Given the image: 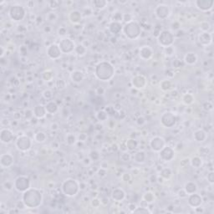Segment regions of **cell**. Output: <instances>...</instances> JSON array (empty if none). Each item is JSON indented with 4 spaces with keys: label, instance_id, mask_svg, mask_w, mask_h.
Returning a JSON list of instances; mask_svg holds the SVG:
<instances>
[{
    "label": "cell",
    "instance_id": "8d00e7d4",
    "mask_svg": "<svg viewBox=\"0 0 214 214\" xmlns=\"http://www.w3.org/2000/svg\"><path fill=\"white\" fill-rule=\"evenodd\" d=\"M59 5V2L58 1H51L49 2V6L51 9H57Z\"/></svg>",
    "mask_w": 214,
    "mask_h": 214
},
{
    "label": "cell",
    "instance_id": "5bb4252c",
    "mask_svg": "<svg viewBox=\"0 0 214 214\" xmlns=\"http://www.w3.org/2000/svg\"><path fill=\"white\" fill-rule=\"evenodd\" d=\"M156 13V15L160 19H165L169 14V9H168L167 6L160 5L157 7Z\"/></svg>",
    "mask_w": 214,
    "mask_h": 214
},
{
    "label": "cell",
    "instance_id": "836d02e7",
    "mask_svg": "<svg viewBox=\"0 0 214 214\" xmlns=\"http://www.w3.org/2000/svg\"><path fill=\"white\" fill-rule=\"evenodd\" d=\"M193 165L195 167H199L202 165V160H200L198 157H195L193 159Z\"/></svg>",
    "mask_w": 214,
    "mask_h": 214
},
{
    "label": "cell",
    "instance_id": "d590c367",
    "mask_svg": "<svg viewBox=\"0 0 214 214\" xmlns=\"http://www.w3.org/2000/svg\"><path fill=\"white\" fill-rule=\"evenodd\" d=\"M170 175H171L170 169H164L163 171H161V176L163 177H165V178H168V177H170Z\"/></svg>",
    "mask_w": 214,
    "mask_h": 214
},
{
    "label": "cell",
    "instance_id": "74e56055",
    "mask_svg": "<svg viewBox=\"0 0 214 214\" xmlns=\"http://www.w3.org/2000/svg\"><path fill=\"white\" fill-rule=\"evenodd\" d=\"M75 136H73V135H69L68 136V137H67V142L69 143V144H73L74 142H75Z\"/></svg>",
    "mask_w": 214,
    "mask_h": 214
},
{
    "label": "cell",
    "instance_id": "30bf717a",
    "mask_svg": "<svg viewBox=\"0 0 214 214\" xmlns=\"http://www.w3.org/2000/svg\"><path fill=\"white\" fill-rule=\"evenodd\" d=\"M17 146L22 151H27L30 147V140L27 136H21L17 141Z\"/></svg>",
    "mask_w": 214,
    "mask_h": 214
},
{
    "label": "cell",
    "instance_id": "b9f144b4",
    "mask_svg": "<svg viewBox=\"0 0 214 214\" xmlns=\"http://www.w3.org/2000/svg\"><path fill=\"white\" fill-rule=\"evenodd\" d=\"M124 20L126 22H130L131 20V16L130 14H126L124 15Z\"/></svg>",
    "mask_w": 214,
    "mask_h": 214
},
{
    "label": "cell",
    "instance_id": "277c9868",
    "mask_svg": "<svg viewBox=\"0 0 214 214\" xmlns=\"http://www.w3.org/2000/svg\"><path fill=\"white\" fill-rule=\"evenodd\" d=\"M63 190H64V193L68 196L75 195L78 192V184L74 180H68L67 182L64 183Z\"/></svg>",
    "mask_w": 214,
    "mask_h": 214
},
{
    "label": "cell",
    "instance_id": "1f68e13d",
    "mask_svg": "<svg viewBox=\"0 0 214 214\" xmlns=\"http://www.w3.org/2000/svg\"><path fill=\"white\" fill-rule=\"evenodd\" d=\"M145 159V155L143 152H138L136 156H135V160H136L137 162H142Z\"/></svg>",
    "mask_w": 214,
    "mask_h": 214
},
{
    "label": "cell",
    "instance_id": "52a82bcc",
    "mask_svg": "<svg viewBox=\"0 0 214 214\" xmlns=\"http://www.w3.org/2000/svg\"><path fill=\"white\" fill-rule=\"evenodd\" d=\"M159 42L163 46H168L173 42V36L169 31H163L159 35Z\"/></svg>",
    "mask_w": 214,
    "mask_h": 214
},
{
    "label": "cell",
    "instance_id": "d4e9b609",
    "mask_svg": "<svg viewBox=\"0 0 214 214\" xmlns=\"http://www.w3.org/2000/svg\"><path fill=\"white\" fill-rule=\"evenodd\" d=\"M83 77H84V75L80 71H75V72L72 73V80L75 81V82L81 81L83 80Z\"/></svg>",
    "mask_w": 214,
    "mask_h": 214
},
{
    "label": "cell",
    "instance_id": "6da1fadb",
    "mask_svg": "<svg viewBox=\"0 0 214 214\" xmlns=\"http://www.w3.org/2000/svg\"><path fill=\"white\" fill-rule=\"evenodd\" d=\"M41 194L37 190H29L24 194V203L29 208H36L41 203Z\"/></svg>",
    "mask_w": 214,
    "mask_h": 214
},
{
    "label": "cell",
    "instance_id": "ffe728a7",
    "mask_svg": "<svg viewBox=\"0 0 214 214\" xmlns=\"http://www.w3.org/2000/svg\"><path fill=\"white\" fill-rule=\"evenodd\" d=\"M141 57L142 58H144V59H149L151 56V50L150 49V48H148V47H143V48H141Z\"/></svg>",
    "mask_w": 214,
    "mask_h": 214
},
{
    "label": "cell",
    "instance_id": "d6a6232c",
    "mask_svg": "<svg viewBox=\"0 0 214 214\" xmlns=\"http://www.w3.org/2000/svg\"><path fill=\"white\" fill-rule=\"evenodd\" d=\"M126 146H127V148L129 150H133V149H135L136 147V142L134 140H130L127 142Z\"/></svg>",
    "mask_w": 214,
    "mask_h": 214
},
{
    "label": "cell",
    "instance_id": "44dd1931",
    "mask_svg": "<svg viewBox=\"0 0 214 214\" xmlns=\"http://www.w3.org/2000/svg\"><path fill=\"white\" fill-rule=\"evenodd\" d=\"M34 115L37 117H44L45 115V109L42 106H37L34 108Z\"/></svg>",
    "mask_w": 214,
    "mask_h": 214
},
{
    "label": "cell",
    "instance_id": "5b68a950",
    "mask_svg": "<svg viewBox=\"0 0 214 214\" xmlns=\"http://www.w3.org/2000/svg\"><path fill=\"white\" fill-rule=\"evenodd\" d=\"M10 16L13 19L19 21L24 16V9L21 6H13L10 9Z\"/></svg>",
    "mask_w": 214,
    "mask_h": 214
},
{
    "label": "cell",
    "instance_id": "7c38bea8",
    "mask_svg": "<svg viewBox=\"0 0 214 214\" xmlns=\"http://www.w3.org/2000/svg\"><path fill=\"white\" fill-rule=\"evenodd\" d=\"M198 7L202 10H208L213 5V0H198L196 2Z\"/></svg>",
    "mask_w": 214,
    "mask_h": 214
},
{
    "label": "cell",
    "instance_id": "7bdbcfd3",
    "mask_svg": "<svg viewBox=\"0 0 214 214\" xmlns=\"http://www.w3.org/2000/svg\"><path fill=\"white\" fill-rule=\"evenodd\" d=\"M65 34H66V29H65L64 28H61V29H59V35H64Z\"/></svg>",
    "mask_w": 214,
    "mask_h": 214
},
{
    "label": "cell",
    "instance_id": "60d3db41",
    "mask_svg": "<svg viewBox=\"0 0 214 214\" xmlns=\"http://www.w3.org/2000/svg\"><path fill=\"white\" fill-rule=\"evenodd\" d=\"M166 53L168 55H171L173 54V49H172V48L171 47H167L166 49Z\"/></svg>",
    "mask_w": 214,
    "mask_h": 214
},
{
    "label": "cell",
    "instance_id": "e0dca14e",
    "mask_svg": "<svg viewBox=\"0 0 214 214\" xmlns=\"http://www.w3.org/2000/svg\"><path fill=\"white\" fill-rule=\"evenodd\" d=\"M202 203V198L197 194H193L189 198V204L193 207H198Z\"/></svg>",
    "mask_w": 214,
    "mask_h": 214
},
{
    "label": "cell",
    "instance_id": "8992f818",
    "mask_svg": "<svg viewBox=\"0 0 214 214\" xmlns=\"http://www.w3.org/2000/svg\"><path fill=\"white\" fill-rule=\"evenodd\" d=\"M15 187L19 192L26 191L27 189H29V179L24 177H18L16 179V182H15Z\"/></svg>",
    "mask_w": 214,
    "mask_h": 214
},
{
    "label": "cell",
    "instance_id": "603a6c76",
    "mask_svg": "<svg viewBox=\"0 0 214 214\" xmlns=\"http://www.w3.org/2000/svg\"><path fill=\"white\" fill-rule=\"evenodd\" d=\"M110 29L114 34H118L121 30V25L118 22H113L112 24H111V26H110Z\"/></svg>",
    "mask_w": 214,
    "mask_h": 214
},
{
    "label": "cell",
    "instance_id": "4dcf8cb0",
    "mask_svg": "<svg viewBox=\"0 0 214 214\" xmlns=\"http://www.w3.org/2000/svg\"><path fill=\"white\" fill-rule=\"evenodd\" d=\"M94 4L98 9H102V8H104L106 6V1H102V0H101V1L100 0H96V1L94 2Z\"/></svg>",
    "mask_w": 214,
    "mask_h": 214
},
{
    "label": "cell",
    "instance_id": "f1b7e54d",
    "mask_svg": "<svg viewBox=\"0 0 214 214\" xmlns=\"http://www.w3.org/2000/svg\"><path fill=\"white\" fill-rule=\"evenodd\" d=\"M205 137H206V135H205V133H204L203 131H197L195 133V138L198 141H203L205 139Z\"/></svg>",
    "mask_w": 214,
    "mask_h": 214
},
{
    "label": "cell",
    "instance_id": "7a4b0ae2",
    "mask_svg": "<svg viewBox=\"0 0 214 214\" xmlns=\"http://www.w3.org/2000/svg\"><path fill=\"white\" fill-rule=\"evenodd\" d=\"M113 70L112 66L107 62H102L101 64L97 65L96 70V76L102 80H109L110 78H111L113 75Z\"/></svg>",
    "mask_w": 214,
    "mask_h": 214
},
{
    "label": "cell",
    "instance_id": "83f0119b",
    "mask_svg": "<svg viewBox=\"0 0 214 214\" xmlns=\"http://www.w3.org/2000/svg\"><path fill=\"white\" fill-rule=\"evenodd\" d=\"M70 19H71V20L73 22L77 23V22H79L80 19H81V15H80V14L79 12L75 11V12H72V13H71Z\"/></svg>",
    "mask_w": 214,
    "mask_h": 214
},
{
    "label": "cell",
    "instance_id": "f35d334b",
    "mask_svg": "<svg viewBox=\"0 0 214 214\" xmlns=\"http://www.w3.org/2000/svg\"><path fill=\"white\" fill-rule=\"evenodd\" d=\"M106 114L104 112V111H100V112L98 113V118L100 120H105L106 118Z\"/></svg>",
    "mask_w": 214,
    "mask_h": 214
},
{
    "label": "cell",
    "instance_id": "2e32d148",
    "mask_svg": "<svg viewBox=\"0 0 214 214\" xmlns=\"http://www.w3.org/2000/svg\"><path fill=\"white\" fill-rule=\"evenodd\" d=\"M14 136L13 134L11 133V131H9V130H3L1 131V141L4 143H8L11 141V140L13 139Z\"/></svg>",
    "mask_w": 214,
    "mask_h": 214
},
{
    "label": "cell",
    "instance_id": "e575fe53",
    "mask_svg": "<svg viewBox=\"0 0 214 214\" xmlns=\"http://www.w3.org/2000/svg\"><path fill=\"white\" fill-rule=\"evenodd\" d=\"M75 50H76L78 54H83L86 51V49L84 48V46H82V45H78L75 49Z\"/></svg>",
    "mask_w": 214,
    "mask_h": 214
},
{
    "label": "cell",
    "instance_id": "f546056e",
    "mask_svg": "<svg viewBox=\"0 0 214 214\" xmlns=\"http://www.w3.org/2000/svg\"><path fill=\"white\" fill-rule=\"evenodd\" d=\"M35 140L37 141L38 142H43L45 140V135L43 132H38L35 136Z\"/></svg>",
    "mask_w": 214,
    "mask_h": 214
},
{
    "label": "cell",
    "instance_id": "ac0fdd59",
    "mask_svg": "<svg viewBox=\"0 0 214 214\" xmlns=\"http://www.w3.org/2000/svg\"><path fill=\"white\" fill-rule=\"evenodd\" d=\"M211 35L208 34V33H203L200 36H199V41L200 43H202L204 45H208L211 43Z\"/></svg>",
    "mask_w": 214,
    "mask_h": 214
},
{
    "label": "cell",
    "instance_id": "3957f363",
    "mask_svg": "<svg viewBox=\"0 0 214 214\" xmlns=\"http://www.w3.org/2000/svg\"><path fill=\"white\" fill-rule=\"evenodd\" d=\"M124 30H125L126 34L130 39H135V38L138 37L140 34V27L135 22H131V23L127 24L125 26Z\"/></svg>",
    "mask_w": 214,
    "mask_h": 214
},
{
    "label": "cell",
    "instance_id": "ee69618b",
    "mask_svg": "<svg viewBox=\"0 0 214 214\" xmlns=\"http://www.w3.org/2000/svg\"><path fill=\"white\" fill-rule=\"evenodd\" d=\"M208 179H209V182H213V172H211L210 174L208 175Z\"/></svg>",
    "mask_w": 214,
    "mask_h": 214
},
{
    "label": "cell",
    "instance_id": "d6986e66",
    "mask_svg": "<svg viewBox=\"0 0 214 214\" xmlns=\"http://www.w3.org/2000/svg\"><path fill=\"white\" fill-rule=\"evenodd\" d=\"M13 162V157L10 155H3L1 157V165L3 166H10Z\"/></svg>",
    "mask_w": 214,
    "mask_h": 214
},
{
    "label": "cell",
    "instance_id": "cb8c5ba5",
    "mask_svg": "<svg viewBox=\"0 0 214 214\" xmlns=\"http://www.w3.org/2000/svg\"><path fill=\"white\" fill-rule=\"evenodd\" d=\"M185 60H186V62H187V64H194L197 61V56L193 53L187 54V55H186V57H185Z\"/></svg>",
    "mask_w": 214,
    "mask_h": 214
},
{
    "label": "cell",
    "instance_id": "ab89813d",
    "mask_svg": "<svg viewBox=\"0 0 214 214\" xmlns=\"http://www.w3.org/2000/svg\"><path fill=\"white\" fill-rule=\"evenodd\" d=\"M134 213H148L149 211H148L147 209L141 208V209H137V210H136V211H134Z\"/></svg>",
    "mask_w": 214,
    "mask_h": 214
},
{
    "label": "cell",
    "instance_id": "4fadbf2b",
    "mask_svg": "<svg viewBox=\"0 0 214 214\" xmlns=\"http://www.w3.org/2000/svg\"><path fill=\"white\" fill-rule=\"evenodd\" d=\"M48 54L52 59H57L60 55V49L55 44H52L48 49Z\"/></svg>",
    "mask_w": 214,
    "mask_h": 214
},
{
    "label": "cell",
    "instance_id": "9c48e42d",
    "mask_svg": "<svg viewBox=\"0 0 214 214\" xmlns=\"http://www.w3.org/2000/svg\"><path fill=\"white\" fill-rule=\"evenodd\" d=\"M161 122H162V124L165 126L171 127L176 122V117L174 116V115L172 113L166 112L162 116V117H161Z\"/></svg>",
    "mask_w": 214,
    "mask_h": 214
},
{
    "label": "cell",
    "instance_id": "484cf974",
    "mask_svg": "<svg viewBox=\"0 0 214 214\" xmlns=\"http://www.w3.org/2000/svg\"><path fill=\"white\" fill-rule=\"evenodd\" d=\"M57 109H58V106L54 102H49L46 106V111L49 113L55 112L57 111Z\"/></svg>",
    "mask_w": 214,
    "mask_h": 214
},
{
    "label": "cell",
    "instance_id": "4316f807",
    "mask_svg": "<svg viewBox=\"0 0 214 214\" xmlns=\"http://www.w3.org/2000/svg\"><path fill=\"white\" fill-rule=\"evenodd\" d=\"M186 191L187 193H194L197 191V186L193 182H189L186 185Z\"/></svg>",
    "mask_w": 214,
    "mask_h": 214
},
{
    "label": "cell",
    "instance_id": "ba28073f",
    "mask_svg": "<svg viewBox=\"0 0 214 214\" xmlns=\"http://www.w3.org/2000/svg\"><path fill=\"white\" fill-rule=\"evenodd\" d=\"M59 49L64 53H70L74 49V43L70 39H64L59 43Z\"/></svg>",
    "mask_w": 214,
    "mask_h": 214
},
{
    "label": "cell",
    "instance_id": "9a60e30c",
    "mask_svg": "<svg viewBox=\"0 0 214 214\" xmlns=\"http://www.w3.org/2000/svg\"><path fill=\"white\" fill-rule=\"evenodd\" d=\"M174 156V152L171 147H164L160 151V157L165 160H171Z\"/></svg>",
    "mask_w": 214,
    "mask_h": 214
},
{
    "label": "cell",
    "instance_id": "7402d4cb",
    "mask_svg": "<svg viewBox=\"0 0 214 214\" xmlns=\"http://www.w3.org/2000/svg\"><path fill=\"white\" fill-rule=\"evenodd\" d=\"M125 197V193L122 190H120V189H117V190H115L113 192L112 194V198L117 201H120V200H122Z\"/></svg>",
    "mask_w": 214,
    "mask_h": 214
},
{
    "label": "cell",
    "instance_id": "8fae6325",
    "mask_svg": "<svg viewBox=\"0 0 214 214\" xmlns=\"http://www.w3.org/2000/svg\"><path fill=\"white\" fill-rule=\"evenodd\" d=\"M164 145L165 141L160 137H155L151 142V146L154 151H160L162 148H164Z\"/></svg>",
    "mask_w": 214,
    "mask_h": 214
}]
</instances>
